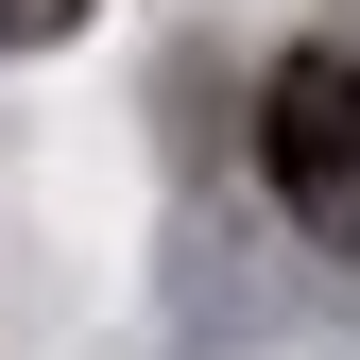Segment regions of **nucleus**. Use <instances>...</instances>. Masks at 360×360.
Returning <instances> with one entry per match:
<instances>
[{
  "label": "nucleus",
  "instance_id": "nucleus-1",
  "mask_svg": "<svg viewBox=\"0 0 360 360\" xmlns=\"http://www.w3.org/2000/svg\"><path fill=\"white\" fill-rule=\"evenodd\" d=\"M257 155H275V189L309 240L360 257V52H275V86H257Z\"/></svg>",
  "mask_w": 360,
  "mask_h": 360
},
{
  "label": "nucleus",
  "instance_id": "nucleus-2",
  "mask_svg": "<svg viewBox=\"0 0 360 360\" xmlns=\"http://www.w3.org/2000/svg\"><path fill=\"white\" fill-rule=\"evenodd\" d=\"M86 0H0V52H34V34H69Z\"/></svg>",
  "mask_w": 360,
  "mask_h": 360
}]
</instances>
